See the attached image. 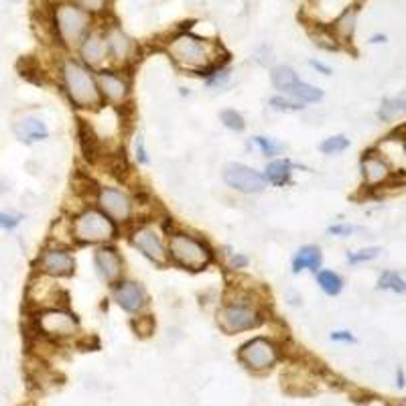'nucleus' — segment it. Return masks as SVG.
Here are the masks:
<instances>
[{
  "label": "nucleus",
  "mask_w": 406,
  "mask_h": 406,
  "mask_svg": "<svg viewBox=\"0 0 406 406\" xmlns=\"http://www.w3.org/2000/svg\"><path fill=\"white\" fill-rule=\"evenodd\" d=\"M280 358V349L274 339L269 337H254L248 339L242 348L238 349V360L252 372H266L271 370Z\"/></svg>",
  "instance_id": "obj_10"
},
{
  "label": "nucleus",
  "mask_w": 406,
  "mask_h": 406,
  "mask_svg": "<svg viewBox=\"0 0 406 406\" xmlns=\"http://www.w3.org/2000/svg\"><path fill=\"white\" fill-rule=\"evenodd\" d=\"M53 25L59 41L65 47H79V43L90 35L92 13L76 2H61L53 11Z\"/></svg>",
  "instance_id": "obj_6"
},
{
  "label": "nucleus",
  "mask_w": 406,
  "mask_h": 406,
  "mask_svg": "<svg viewBox=\"0 0 406 406\" xmlns=\"http://www.w3.org/2000/svg\"><path fill=\"white\" fill-rule=\"evenodd\" d=\"M269 106H271L272 110H276V112H285V114L305 110V104H303V102H299V100H295V97H290V96H285V94H276V96H272L271 100H269Z\"/></svg>",
  "instance_id": "obj_28"
},
{
  "label": "nucleus",
  "mask_w": 406,
  "mask_h": 406,
  "mask_svg": "<svg viewBox=\"0 0 406 406\" xmlns=\"http://www.w3.org/2000/svg\"><path fill=\"white\" fill-rule=\"evenodd\" d=\"M222 177L228 187L244 195L262 194L266 189V179L264 175L256 169H252L244 163H228L222 171Z\"/></svg>",
  "instance_id": "obj_12"
},
{
  "label": "nucleus",
  "mask_w": 406,
  "mask_h": 406,
  "mask_svg": "<svg viewBox=\"0 0 406 406\" xmlns=\"http://www.w3.org/2000/svg\"><path fill=\"white\" fill-rule=\"evenodd\" d=\"M135 155H136V161H138L140 165H147V163H149V155H147V147H144V138H142V136H138V138H136Z\"/></svg>",
  "instance_id": "obj_38"
},
{
  "label": "nucleus",
  "mask_w": 406,
  "mask_h": 406,
  "mask_svg": "<svg viewBox=\"0 0 406 406\" xmlns=\"http://www.w3.org/2000/svg\"><path fill=\"white\" fill-rule=\"evenodd\" d=\"M349 147V140L344 135H335V136H329L325 138L321 144H319V151L323 153V155H337V153H341V151H346Z\"/></svg>",
  "instance_id": "obj_33"
},
{
  "label": "nucleus",
  "mask_w": 406,
  "mask_h": 406,
  "mask_svg": "<svg viewBox=\"0 0 406 406\" xmlns=\"http://www.w3.org/2000/svg\"><path fill=\"white\" fill-rule=\"evenodd\" d=\"M61 83L65 96L79 110H100L104 106L96 74L78 59L67 57L61 63Z\"/></svg>",
  "instance_id": "obj_2"
},
{
  "label": "nucleus",
  "mask_w": 406,
  "mask_h": 406,
  "mask_svg": "<svg viewBox=\"0 0 406 406\" xmlns=\"http://www.w3.org/2000/svg\"><path fill=\"white\" fill-rule=\"evenodd\" d=\"M356 19H358L356 8H348L346 13H341V17L333 25V37L337 35L339 39H349L356 31Z\"/></svg>",
  "instance_id": "obj_27"
},
{
  "label": "nucleus",
  "mask_w": 406,
  "mask_h": 406,
  "mask_svg": "<svg viewBox=\"0 0 406 406\" xmlns=\"http://www.w3.org/2000/svg\"><path fill=\"white\" fill-rule=\"evenodd\" d=\"M167 252H169V264L191 272L205 271L215 258V252L208 240L183 230L169 234Z\"/></svg>",
  "instance_id": "obj_3"
},
{
  "label": "nucleus",
  "mask_w": 406,
  "mask_h": 406,
  "mask_svg": "<svg viewBox=\"0 0 406 406\" xmlns=\"http://www.w3.org/2000/svg\"><path fill=\"white\" fill-rule=\"evenodd\" d=\"M104 41H106V49H108V59L118 67H124L135 59V41L130 39L120 27L106 29Z\"/></svg>",
  "instance_id": "obj_17"
},
{
  "label": "nucleus",
  "mask_w": 406,
  "mask_h": 406,
  "mask_svg": "<svg viewBox=\"0 0 406 406\" xmlns=\"http://www.w3.org/2000/svg\"><path fill=\"white\" fill-rule=\"evenodd\" d=\"M353 226H349V224H333V226H329L327 234L329 236H337V238H348L353 234Z\"/></svg>",
  "instance_id": "obj_37"
},
{
  "label": "nucleus",
  "mask_w": 406,
  "mask_h": 406,
  "mask_svg": "<svg viewBox=\"0 0 406 406\" xmlns=\"http://www.w3.org/2000/svg\"><path fill=\"white\" fill-rule=\"evenodd\" d=\"M49 2H55V4H61L63 0H49Z\"/></svg>",
  "instance_id": "obj_43"
},
{
  "label": "nucleus",
  "mask_w": 406,
  "mask_h": 406,
  "mask_svg": "<svg viewBox=\"0 0 406 406\" xmlns=\"http://www.w3.org/2000/svg\"><path fill=\"white\" fill-rule=\"evenodd\" d=\"M252 142L258 147V151H260L262 155L271 156V158L287 151V144H285V142H280V140H276V138H269V136H254Z\"/></svg>",
  "instance_id": "obj_29"
},
{
  "label": "nucleus",
  "mask_w": 406,
  "mask_h": 406,
  "mask_svg": "<svg viewBox=\"0 0 406 406\" xmlns=\"http://www.w3.org/2000/svg\"><path fill=\"white\" fill-rule=\"evenodd\" d=\"M271 81L274 90H278L280 94H289L301 79L290 65H276V67H272Z\"/></svg>",
  "instance_id": "obj_23"
},
{
  "label": "nucleus",
  "mask_w": 406,
  "mask_h": 406,
  "mask_svg": "<svg viewBox=\"0 0 406 406\" xmlns=\"http://www.w3.org/2000/svg\"><path fill=\"white\" fill-rule=\"evenodd\" d=\"M285 96L295 97V100H299L303 104H317V102L323 100V90H319L317 86L307 83V81H299L289 94H285Z\"/></svg>",
  "instance_id": "obj_24"
},
{
  "label": "nucleus",
  "mask_w": 406,
  "mask_h": 406,
  "mask_svg": "<svg viewBox=\"0 0 406 406\" xmlns=\"http://www.w3.org/2000/svg\"><path fill=\"white\" fill-rule=\"evenodd\" d=\"M321 262H323L321 248L315 244H307V246L299 248L297 254L292 256V272L295 274H301L303 271L317 272L321 269Z\"/></svg>",
  "instance_id": "obj_21"
},
{
  "label": "nucleus",
  "mask_w": 406,
  "mask_h": 406,
  "mask_svg": "<svg viewBox=\"0 0 406 406\" xmlns=\"http://www.w3.org/2000/svg\"><path fill=\"white\" fill-rule=\"evenodd\" d=\"M309 63H311V67H313V69L321 72L323 76H331V67H327L325 63H321V61H315V59H311Z\"/></svg>",
  "instance_id": "obj_41"
},
{
  "label": "nucleus",
  "mask_w": 406,
  "mask_h": 406,
  "mask_svg": "<svg viewBox=\"0 0 406 406\" xmlns=\"http://www.w3.org/2000/svg\"><path fill=\"white\" fill-rule=\"evenodd\" d=\"M264 323V311L252 295H238L236 299H226L217 311V325L224 333L236 335Z\"/></svg>",
  "instance_id": "obj_4"
},
{
  "label": "nucleus",
  "mask_w": 406,
  "mask_h": 406,
  "mask_svg": "<svg viewBox=\"0 0 406 406\" xmlns=\"http://www.w3.org/2000/svg\"><path fill=\"white\" fill-rule=\"evenodd\" d=\"M406 114V90L400 96L392 97V100H384L382 106H380V118L382 120H394V118Z\"/></svg>",
  "instance_id": "obj_26"
},
{
  "label": "nucleus",
  "mask_w": 406,
  "mask_h": 406,
  "mask_svg": "<svg viewBox=\"0 0 406 406\" xmlns=\"http://www.w3.org/2000/svg\"><path fill=\"white\" fill-rule=\"evenodd\" d=\"M27 301H29V305H33L35 311L65 307V295H63V290L59 289V285L53 283L51 276L41 274V272L39 276L33 278V283L29 285Z\"/></svg>",
  "instance_id": "obj_14"
},
{
  "label": "nucleus",
  "mask_w": 406,
  "mask_h": 406,
  "mask_svg": "<svg viewBox=\"0 0 406 406\" xmlns=\"http://www.w3.org/2000/svg\"><path fill=\"white\" fill-rule=\"evenodd\" d=\"M378 254H380V248H364V250L349 252L348 262L349 264H362V262H370V260L378 258Z\"/></svg>",
  "instance_id": "obj_34"
},
{
  "label": "nucleus",
  "mask_w": 406,
  "mask_h": 406,
  "mask_svg": "<svg viewBox=\"0 0 406 406\" xmlns=\"http://www.w3.org/2000/svg\"><path fill=\"white\" fill-rule=\"evenodd\" d=\"M96 208L100 212H104L116 226H126L133 222L135 217V199L126 191L118 189V187H110V185H102L96 189Z\"/></svg>",
  "instance_id": "obj_9"
},
{
  "label": "nucleus",
  "mask_w": 406,
  "mask_h": 406,
  "mask_svg": "<svg viewBox=\"0 0 406 406\" xmlns=\"http://www.w3.org/2000/svg\"><path fill=\"white\" fill-rule=\"evenodd\" d=\"M378 287L384 290L398 292V295H406V280L396 272H384L378 280Z\"/></svg>",
  "instance_id": "obj_30"
},
{
  "label": "nucleus",
  "mask_w": 406,
  "mask_h": 406,
  "mask_svg": "<svg viewBox=\"0 0 406 406\" xmlns=\"http://www.w3.org/2000/svg\"><path fill=\"white\" fill-rule=\"evenodd\" d=\"M37 271L51 278H65L76 272V258L67 246L51 244L39 254Z\"/></svg>",
  "instance_id": "obj_13"
},
{
  "label": "nucleus",
  "mask_w": 406,
  "mask_h": 406,
  "mask_svg": "<svg viewBox=\"0 0 406 406\" xmlns=\"http://www.w3.org/2000/svg\"><path fill=\"white\" fill-rule=\"evenodd\" d=\"M362 175H364V181L370 187H378L382 183H386L388 177H390V167L388 163L378 156L376 153H367L362 158Z\"/></svg>",
  "instance_id": "obj_19"
},
{
  "label": "nucleus",
  "mask_w": 406,
  "mask_h": 406,
  "mask_svg": "<svg viewBox=\"0 0 406 406\" xmlns=\"http://www.w3.org/2000/svg\"><path fill=\"white\" fill-rule=\"evenodd\" d=\"M292 169L295 165L289 158H272L271 163L264 167V179L266 183H271L274 187H285L292 177Z\"/></svg>",
  "instance_id": "obj_22"
},
{
  "label": "nucleus",
  "mask_w": 406,
  "mask_h": 406,
  "mask_svg": "<svg viewBox=\"0 0 406 406\" xmlns=\"http://www.w3.org/2000/svg\"><path fill=\"white\" fill-rule=\"evenodd\" d=\"M76 4H79L81 8H86L88 13H96V11H102L106 0H76Z\"/></svg>",
  "instance_id": "obj_39"
},
{
  "label": "nucleus",
  "mask_w": 406,
  "mask_h": 406,
  "mask_svg": "<svg viewBox=\"0 0 406 406\" xmlns=\"http://www.w3.org/2000/svg\"><path fill=\"white\" fill-rule=\"evenodd\" d=\"M317 285L329 297H337L344 290V278L333 271H317Z\"/></svg>",
  "instance_id": "obj_25"
},
{
  "label": "nucleus",
  "mask_w": 406,
  "mask_h": 406,
  "mask_svg": "<svg viewBox=\"0 0 406 406\" xmlns=\"http://www.w3.org/2000/svg\"><path fill=\"white\" fill-rule=\"evenodd\" d=\"M33 323L39 335L53 341L72 339L79 333V319L67 307L35 311Z\"/></svg>",
  "instance_id": "obj_7"
},
{
  "label": "nucleus",
  "mask_w": 406,
  "mask_h": 406,
  "mask_svg": "<svg viewBox=\"0 0 406 406\" xmlns=\"http://www.w3.org/2000/svg\"><path fill=\"white\" fill-rule=\"evenodd\" d=\"M112 297H114L120 309L133 313V315L142 313L144 307L149 305V295H147L144 287L138 285L136 280H130V278H122L120 283H116L112 287Z\"/></svg>",
  "instance_id": "obj_16"
},
{
  "label": "nucleus",
  "mask_w": 406,
  "mask_h": 406,
  "mask_svg": "<svg viewBox=\"0 0 406 406\" xmlns=\"http://www.w3.org/2000/svg\"><path fill=\"white\" fill-rule=\"evenodd\" d=\"M22 222V213L19 212H0V228L11 232Z\"/></svg>",
  "instance_id": "obj_35"
},
{
  "label": "nucleus",
  "mask_w": 406,
  "mask_h": 406,
  "mask_svg": "<svg viewBox=\"0 0 406 406\" xmlns=\"http://www.w3.org/2000/svg\"><path fill=\"white\" fill-rule=\"evenodd\" d=\"M228 81H230V69H228V67L217 65V67H213L212 72L205 74V86H208V88H213V90L226 88Z\"/></svg>",
  "instance_id": "obj_31"
},
{
  "label": "nucleus",
  "mask_w": 406,
  "mask_h": 406,
  "mask_svg": "<svg viewBox=\"0 0 406 406\" xmlns=\"http://www.w3.org/2000/svg\"><path fill=\"white\" fill-rule=\"evenodd\" d=\"M402 133H405V135H406V126H405V128H402Z\"/></svg>",
  "instance_id": "obj_44"
},
{
  "label": "nucleus",
  "mask_w": 406,
  "mask_h": 406,
  "mask_svg": "<svg viewBox=\"0 0 406 406\" xmlns=\"http://www.w3.org/2000/svg\"><path fill=\"white\" fill-rule=\"evenodd\" d=\"M4 189H6V187H4V183H2V181H0V194H2V191H4Z\"/></svg>",
  "instance_id": "obj_42"
},
{
  "label": "nucleus",
  "mask_w": 406,
  "mask_h": 406,
  "mask_svg": "<svg viewBox=\"0 0 406 406\" xmlns=\"http://www.w3.org/2000/svg\"><path fill=\"white\" fill-rule=\"evenodd\" d=\"M79 61L90 67V69H104L106 61H108V49H106V41H104V35L100 33H92L86 37V39L79 43Z\"/></svg>",
  "instance_id": "obj_18"
},
{
  "label": "nucleus",
  "mask_w": 406,
  "mask_h": 406,
  "mask_svg": "<svg viewBox=\"0 0 406 406\" xmlns=\"http://www.w3.org/2000/svg\"><path fill=\"white\" fill-rule=\"evenodd\" d=\"M331 341H346V344H351V341H356V337L349 333V331H333L331 335Z\"/></svg>",
  "instance_id": "obj_40"
},
{
  "label": "nucleus",
  "mask_w": 406,
  "mask_h": 406,
  "mask_svg": "<svg viewBox=\"0 0 406 406\" xmlns=\"http://www.w3.org/2000/svg\"><path fill=\"white\" fill-rule=\"evenodd\" d=\"M72 240L83 246H104L118 236V226L97 208H83L72 219Z\"/></svg>",
  "instance_id": "obj_5"
},
{
  "label": "nucleus",
  "mask_w": 406,
  "mask_h": 406,
  "mask_svg": "<svg viewBox=\"0 0 406 406\" xmlns=\"http://www.w3.org/2000/svg\"><path fill=\"white\" fill-rule=\"evenodd\" d=\"M97 90L102 102L112 108H122L130 97V81L120 69H100L96 72Z\"/></svg>",
  "instance_id": "obj_11"
},
{
  "label": "nucleus",
  "mask_w": 406,
  "mask_h": 406,
  "mask_svg": "<svg viewBox=\"0 0 406 406\" xmlns=\"http://www.w3.org/2000/svg\"><path fill=\"white\" fill-rule=\"evenodd\" d=\"M405 406H406V405H405Z\"/></svg>",
  "instance_id": "obj_45"
},
{
  "label": "nucleus",
  "mask_w": 406,
  "mask_h": 406,
  "mask_svg": "<svg viewBox=\"0 0 406 406\" xmlns=\"http://www.w3.org/2000/svg\"><path fill=\"white\" fill-rule=\"evenodd\" d=\"M219 120H222V124H224L228 130H234V133H242V130L246 128L244 116H242L238 110H232V108L222 110V112H219Z\"/></svg>",
  "instance_id": "obj_32"
},
{
  "label": "nucleus",
  "mask_w": 406,
  "mask_h": 406,
  "mask_svg": "<svg viewBox=\"0 0 406 406\" xmlns=\"http://www.w3.org/2000/svg\"><path fill=\"white\" fill-rule=\"evenodd\" d=\"M130 244L140 252L147 260H151L156 266H167L169 264V252H167V238L165 234L156 228L155 224L144 222L133 228L128 236Z\"/></svg>",
  "instance_id": "obj_8"
},
{
  "label": "nucleus",
  "mask_w": 406,
  "mask_h": 406,
  "mask_svg": "<svg viewBox=\"0 0 406 406\" xmlns=\"http://www.w3.org/2000/svg\"><path fill=\"white\" fill-rule=\"evenodd\" d=\"M167 55L173 59L181 69L194 74H208L213 67L222 65V49L213 41L197 37L194 33H179L167 43Z\"/></svg>",
  "instance_id": "obj_1"
},
{
  "label": "nucleus",
  "mask_w": 406,
  "mask_h": 406,
  "mask_svg": "<svg viewBox=\"0 0 406 406\" xmlns=\"http://www.w3.org/2000/svg\"><path fill=\"white\" fill-rule=\"evenodd\" d=\"M15 135L19 136V140L31 144V142H39V140H45L49 136V128L47 124L35 116H25L20 118L19 122H15Z\"/></svg>",
  "instance_id": "obj_20"
},
{
  "label": "nucleus",
  "mask_w": 406,
  "mask_h": 406,
  "mask_svg": "<svg viewBox=\"0 0 406 406\" xmlns=\"http://www.w3.org/2000/svg\"><path fill=\"white\" fill-rule=\"evenodd\" d=\"M94 266H96L97 276L110 287H114L124 278V260L120 252L110 244L97 246L94 252Z\"/></svg>",
  "instance_id": "obj_15"
},
{
  "label": "nucleus",
  "mask_w": 406,
  "mask_h": 406,
  "mask_svg": "<svg viewBox=\"0 0 406 406\" xmlns=\"http://www.w3.org/2000/svg\"><path fill=\"white\" fill-rule=\"evenodd\" d=\"M250 264V258L246 256V254H242V252H234L230 254V258H228V269L230 271H242V269H246Z\"/></svg>",
  "instance_id": "obj_36"
}]
</instances>
